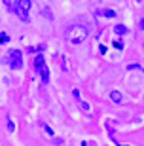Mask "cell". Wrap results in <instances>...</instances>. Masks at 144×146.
Returning <instances> with one entry per match:
<instances>
[{"mask_svg": "<svg viewBox=\"0 0 144 146\" xmlns=\"http://www.w3.org/2000/svg\"><path fill=\"white\" fill-rule=\"evenodd\" d=\"M66 38H68V42H72V44H82L87 38V29L84 27V25H72V27H68V31H66Z\"/></svg>", "mask_w": 144, "mask_h": 146, "instance_id": "cell-1", "label": "cell"}, {"mask_svg": "<svg viewBox=\"0 0 144 146\" xmlns=\"http://www.w3.org/2000/svg\"><path fill=\"white\" fill-rule=\"evenodd\" d=\"M34 68H36V72L40 74L42 84H48L49 82V68H48V65H46V59H44L42 53H38L36 57H34Z\"/></svg>", "mask_w": 144, "mask_h": 146, "instance_id": "cell-2", "label": "cell"}, {"mask_svg": "<svg viewBox=\"0 0 144 146\" xmlns=\"http://www.w3.org/2000/svg\"><path fill=\"white\" fill-rule=\"evenodd\" d=\"M31 8H32V2H31V0H19V2H17V6H15L17 17H19L21 21L29 23V21H31V17H29V13H31Z\"/></svg>", "mask_w": 144, "mask_h": 146, "instance_id": "cell-3", "label": "cell"}, {"mask_svg": "<svg viewBox=\"0 0 144 146\" xmlns=\"http://www.w3.org/2000/svg\"><path fill=\"white\" fill-rule=\"evenodd\" d=\"M8 65L13 70L23 68V51L21 49H11L10 53H8Z\"/></svg>", "mask_w": 144, "mask_h": 146, "instance_id": "cell-4", "label": "cell"}, {"mask_svg": "<svg viewBox=\"0 0 144 146\" xmlns=\"http://www.w3.org/2000/svg\"><path fill=\"white\" fill-rule=\"evenodd\" d=\"M97 15H99V17H110V19H116V11L108 10V8H102V10H97Z\"/></svg>", "mask_w": 144, "mask_h": 146, "instance_id": "cell-5", "label": "cell"}, {"mask_svg": "<svg viewBox=\"0 0 144 146\" xmlns=\"http://www.w3.org/2000/svg\"><path fill=\"white\" fill-rule=\"evenodd\" d=\"M114 34H117V36H125V34H129V29L125 27V25H114Z\"/></svg>", "mask_w": 144, "mask_h": 146, "instance_id": "cell-6", "label": "cell"}, {"mask_svg": "<svg viewBox=\"0 0 144 146\" xmlns=\"http://www.w3.org/2000/svg\"><path fill=\"white\" fill-rule=\"evenodd\" d=\"M2 2L6 4V10L8 11H15V6H17L19 0H2Z\"/></svg>", "mask_w": 144, "mask_h": 146, "instance_id": "cell-7", "label": "cell"}, {"mask_svg": "<svg viewBox=\"0 0 144 146\" xmlns=\"http://www.w3.org/2000/svg\"><path fill=\"white\" fill-rule=\"evenodd\" d=\"M110 99H112L114 103H121V93L119 91H112L110 93Z\"/></svg>", "mask_w": 144, "mask_h": 146, "instance_id": "cell-8", "label": "cell"}, {"mask_svg": "<svg viewBox=\"0 0 144 146\" xmlns=\"http://www.w3.org/2000/svg\"><path fill=\"white\" fill-rule=\"evenodd\" d=\"M10 42V34L8 33H0V44H8Z\"/></svg>", "mask_w": 144, "mask_h": 146, "instance_id": "cell-9", "label": "cell"}, {"mask_svg": "<svg viewBox=\"0 0 144 146\" xmlns=\"http://www.w3.org/2000/svg\"><path fill=\"white\" fill-rule=\"evenodd\" d=\"M42 127H44V131H46V133H49V135L53 137V129H51V127H49V125H46V123H42Z\"/></svg>", "mask_w": 144, "mask_h": 146, "instance_id": "cell-10", "label": "cell"}, {"mask_svg": "<svg viewBox=\"0 0 144 146\" xmlns=\"http://www.w3.org/2000/svg\"><path fill=\"white\" fill-rule=\"evenodd\" d=\"M13 129H15L13 121H11V119H8V131H10V133H13Z\"/></svg>", "mask_w": 144, "mask_h": 146, "instance_id": "cell-11", "label": "cell"}, {"mask_svg": "<svg viewBox=\"0 0 144 146\" xmlns=\"http://www.w3.org/2000/svg\"><path fill=\"white\" fill-rule=\"evenodd\" d=\"M114 48L116 49H123V44L119 42V40H116V42H114Z\"/></svg>", "mask_w": 144, "mask_h": 146, "instance_id": "cell-12", "label": "cell"}, {"mask_svg": "<svg viewBox=\"0 0 144 146\" xmlns=\"http://www.w3.org/2000/svg\"><path fill=\"white\" fill-rule=\"evenodd\" d=\"M72 95H74L76 99H80V91H78V89H74V91H72Z\"/></svg>", "mask_w": 144, "mask_h": 146, "instance_id": "cell-13", "label": "cell"}, {"mask_svg": "<svg viewBox=\"0 0 144 146\" xmlns=\"http://www.w3.org/2000/svg\"><path fill=\"white\" fill-rule=\"evenodd\" d=\"M139 27H140V29H142V31H144V17H142V19H140V21H139Z\"/></svg>", "mask_w": 144, "mask_h": 146, "instance_id": "cell-14", "label": "cell"}, {"mask_svg": "<svg viewBox=\"0 0 144 146\" xmlns=\"http://www.w3.org/2000/svg\"><path fill=\"white\" fill-rule=\"evenodd\" d=\"M117 146H127V144H117Z\"/></svg>", "mask_w": 144, "mask_h": 146, "instance_id": "cell-15", "label": "cell"}]
</instances>
